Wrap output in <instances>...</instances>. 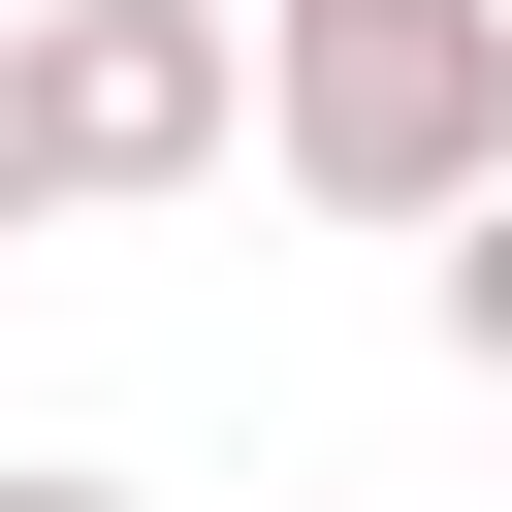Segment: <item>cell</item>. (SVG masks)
Segmentation results:
<instances>
[{
    "instance_id": "7a4b0ae2",
    "label": "cell",
    "mask_w": 512,
    "mask_h": 512,
    "mask_svg": "<svg viewBox=\"0 0 512 512\" xmlns=\"http://www.w3.org/2000/svg\"><path fill=\"white\" fill-rule=\"evenodd\" d=\"M0 32H32V160H64V224L256 160V0H0Z\"/></svg>"
},
{
    "instance_id": "6da1fadb",
    "label": "cell",
    "mask_w": 512,
    "mask_h": 512,
    "mask_svg": "<svg viewBox=\"0 0 512 512\" xmlns=\"http://www.w3.org/2000/svg\"><path fill=\"white\" fill-rule=\"evenodd\" d=\"M256 160L416 256V224L512 160V0H256Z\"/></svg>"
},
{
    "instance_id": "277c9868",
    "label": "cell",
    "mask_w": 512,
    "mask_h": 512,
    "mask_svg": "<svg viewBox=\"0 0 512 512\" xmlns=\"http://www.w3.org/2000/svg\"><path fill=\"white\" fill-rule=\"evenodd\" d=\"M32 224H64V160H32V32H0V256H32Z\"/></svg>"
},
{
    "instance_id": "3957f363",
    "label": "cell",
    "mask_w": 512,
    "mask_h": 512,
    "mask_svg": "<svg viewBox=\"0 0 512 512\" xmlns=\"http://www.w3.org/2000/svg\"><path fill=\"white\" fill-rule=\"evenodd\" d=\"M416 288H448V352H480V384H512V160H480V192H448V224H416Z\"/></svg>"
},
{
    "instance_id": "5b68a950",
    "label": "cell",
    "mask_w": 512,
    "mask_h": 512,
    "mask_svg": "<svg viewBox=\"0 0 512 512\" xmlns=\"http://www.w3.org/2000/svg\"><path fill=\"white\" fill-rule=\"evenodd\" d=\"M0 512H160V480H96V448H32V480H0Z\"/></svg>"
}]
</instances>
